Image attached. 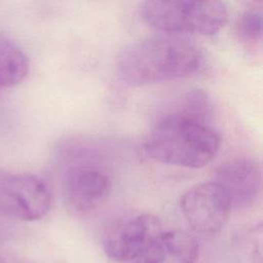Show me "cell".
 Listing matches in <instances>:
<instances>
[{"label":"cell","mask_w":263,"mask_h":263,"mask_svg":"<svg viewBox=\"0 0 263 263\" xmlns=\"http://www.w3.org/2000/svg\"><path fill=\"white\" fill-rule=\"evenodd\" d=\"M203 64L201 49L183 35L157 34L134 41L118 54L119 78L130 86H147L194 75Z\"/></svg>","instance_id":"1"},{"label":"cell","mask_w":263,"mask_h":263,"mask_svg":"<svg viewBox=\"0 0 263 263\" xmlns=\"http://www.w3.org/2000/svg\"><path fill=\"white\" fill-rule=\"evenodd\" d=\"M220 145V136L208 123L173 112L155 123L144 150L157 162L199 168L215 158Z\"/></svg>","instance_id":"2"},{"label":"cell","mask_w":263,"mask_h":263,"mask_svg":"<svg viewBox=\"0 0 263 263\" xmlns=\"http://www.w3.org/2000/svg\"><path fill=\"white\" fill-rule=\"evenodd\" d=\"M143 20L155 30L173 35L213 36L227 21V8L221 1H145Z\"/></svg>","instance_id":"3"},{"label":"cell","mask_w":263,"mask_h":263,"mask_svg":"<svg viewBox=\"0 0 263 263\" xmlns=\"http://www.w3.org/2000/svg\"><path fill=\"white\" fill-rule=\"evenodd\" d=\"M51 201L48 184L37 175L14 173L0 178V211L10 218L40 220L49 212Z\"/></svg>","instance_id":"4"},{"label":"cell","mask_w":263,"mask_h":263,"mask_svg":"<svg viewBox=\"0 0 263 263\" xmlns=\"http://www.w3.org/2000/svg\"><path fill=\"white\" fill-rule=\"evenodd\" d=\"M180 209L190 228L199 234L220 231L231 212L228 197L214 181L188 189L181 197Z\"/></svg>","instance_id":"5"},{"label":"cell","mask_w":263,"mask_h":263,"mask_svg":"<svg viewBox=\"0 0 263 263\" xmlns=\"http://www.w3.org/2000/svg\"><path fill=\"white\" fill-rule=\"evenodd\" d=\"M160 220L151 214L126 218L112 226L105 234L103 249L112 260H137L162 232Z\"/></svg>","instance_id":"6"},{"label":"cell","mask_w":263,"mask_h":263,"mask_svg":"<svg viewBox=\"0 0 263 263\" xmlns=\"http://www.w3.org/2000/svg\"><path fill=\"white\" fill-rule=\"evenodd\" d=\"M112 190L110 176L102 167L88 162L69 166L62 180L65 203L77 213H86L101 206Z\"/></svg>","instance_id":"7"},{"label":"cell","mask_w":263,"mask_h":263,"mask_svg":"<svg viewBox=\"0 0 263 263\" xmlns=\"http://www.w3.org/2000/svg\"><path fill=\"white\" fill-rule=\"evenodd\" d=\"M224 191L231 210H243L253 205L261 191V166L254 159L237 158L219 165L214 180Z\"/></svg>","instance_id":"8"},{"label":"cell","mask_w":263,"mask_h":263,"mask_svg":"<svg viewBox=\"0 0 263 263\" xmlns=\"http://www.w3.org/2000/svg\"><path fill=\"white\" fill-rule=\"evenodd\" d=\"M198 243L182 230L162 231L149 249L134 263H195Z\"/></svg>","instance_id":"9"},{"label":"cell","mask_w":263,"mask_h":263,"mask_svg":"<svg viewBox=\"0 0 263 263\" xmlns=\"http://www.w3.org/2000/svg\"><path fill=\"white\" fill-rule=\"evenodd\" d=\"M30 63L24 50L0 34V88L20 84L28 76Z\"/></svg>","instance_id":"10"},{"label":"cell","mask_w":263,"mask_h":263,"mask_svg":"<svg viewBox=\"0 0 263 263\" xmlns=\"http://www.w3.org/2000/svg\"><path fill=\"white\" fill-rule=\"evenodd\" d=\"M210 111L211 103L206 92L200 89H195L185 96L180 109L177 112L206 123Z\"/></svg>","instance_id":"11"},{"label":"cell","mask_w":263,"mask_h":263,"mask_svg":"<svg viewBox=\"0 0 263 263\" xmlns=\"http://www.w3.org/2000/svg\"><path fill=\"white\" fill-rule=\"evenodd\" d=\"M263 14L260 7H252L245 10L237 22V33L245 41L256 42L262 37Z\"/></svg>","instance_id":"12"},{"label":"cell","mask_w":263,"mask_h":263,"mask_svg":"<svg viewBox=\"0 0 263 263\" xmlns=\"http://www.w3.org/2000/svg\"><path fill=\"white\" fill-rule=\"evenodd\" d=\"M0 263H5V261L3 260V258L0 256Z\"/></svg>","instance_id":"13"}]
</instances>
